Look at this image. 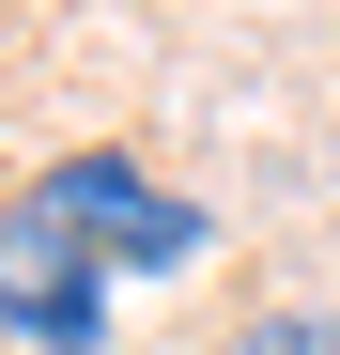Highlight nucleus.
Returning <instances> with one entry per match:
<instances>
[{"label":"nucleus","instance_id":"1","mask_svg":"<svg viewBox=\"0 0 340 355\" xmlns=\"http://www.w3.org/2000/svg\"><path fill=\"white\" fill-rule=\"evenodd\" d=\"M0 340H46V355H93L108 340V263H93V232L46 186L0 201Z\"/></svg>","mask_w":340,"mask_h":355},{"label":"nucleus","instance_id":"2","mask_svg":"<svg viewBox=\"0 0 340 355\" xmlns=\"http://www.w3.org/2000/svg\"><path fill=\"white\" fill-rule=\"evenodd\" d=\"M46 201L93 232V263H108V278H186V263H201V201H186V186H155V170H139V155H108V139L46 170Z\"/></svg>","mask_w":340,"mask_h":355},{"label":"nucleus","instance_id":"3","mask_svg":"<svg viewBox=\"0 0 340 355\" xmlns=\"http://www.w3.org/2000/svg\"><path fill=\"white\" fill-rule=\"evenodd\" d=\"M232 355H340V309H263Z\"/></svg>","mask_w":340,"mask_h":355}]
</instances>
